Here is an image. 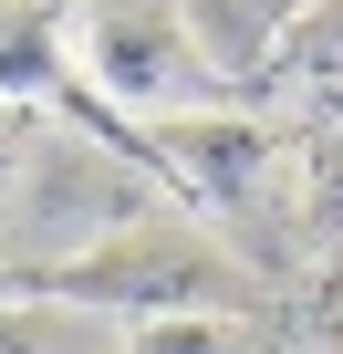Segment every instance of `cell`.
Returning a JSON list of instances; mask_svg holds the SVG:
<instances>
[{
    "label": "cell",
    "mask_w": 343,
    "mask_h": 354,
    "mask_svg": "<svg viewBox=\"0 0 343 354\" xmlns=\"http://www.w3.org/2000/svg\"><path fill=\"white\" fill-rule=\"evenodd\" d=\"M0 354H125V323L63 292H21L0 302Z\"/></svg>",
    "instance_id": "obj_7"
},
{
    "label": "cell",
    "mask_w": 343,
    "mask_h": 354,
    "mask_svg": "<svg viewBox=\"0 0 343 354\" xmlns=\"http://www.w3.org/2000/svg\"><path fill=\"white\" fill-rule=\"evenodd\" d=\"M21 292H42L32 271H11V261H0V302H21Z\"/></svg>",
    "instance_id": "obj_10"
},
{
    "label": "cell",
    "mask_w": 343,
    "mask_h": 354,
    "mask_svg": "<svg viewBox=\"0 0 343 354\" xmlns=\"http://www.w3.org/2000/svg\"><path fill=\"white\" fill-rule=\"evenodd\" d=\"M125 354H260L229 313H146L125 323Z\"/></svg>",
    "instance_id": "obj_8"
},
{
    "label": "cell",
    "mask_w": 343,
    "mask_h": 354,
    "mask_svg": "<svg viewBox=\"0 0 343 354\" xmlns=\"http://www.w3.org/2000/svg\"><path fill=\"white\" fill-rule=\"evenodd\" d=\"M0 94L73 104V21H63V0H0Z\"/></svg>",
    "instance_id": "obj_6"
},
{
    "label": "cell",
    "mask_w": 343,
    "mask_h": 354,
    "mask_svg": "<svg viewBox=\"0 0 343 354\" xmlns=\"http://www.w3.org/2000/svg\"><path fill=\"white\" fill-rule=\"evenodd\" d=\"M146 219H156L146 167H125L115 146H84V136H42L11 177V209H0V261L52 281L63 261H84V250H104Z\"/></svg>",
    "instance_id": "obj_1"
},
{
    "label": "cell",
    "mask_w": 343,
    "mask_h": 354,
    "mask_svg": "<svg viewBox=\"0 0 343 354\" xmlns=\"http://www.w3.org/2000/svg\"><path fill=\"white\" fill-rule=\"evenodd\" d=\"M333 136H343V84H333Z\"/></svg>",
    "instance_id": "obj_11"
},
{
    "label": "cell",
    "mask_w": 343,
    "mask_h": 354,
    "mask_svg": "<svg viewBox=\"0 0 343 354\" xmlns=\"http://www.w3.org/2000/svg\"><path fill=\"white\" fill-rule=\"evenodd\" d=\"M42 292L94 302V313H115V323H146V313H219V302L239 292V261L208 250V240H188V230H166V219H146V230H125V240L63 261Z\"/></svg>",
    "instance_id": "obj_3"
},
{
    "label": "cell",
    "mask_w": 343,
    "mask_h": 354,
    "mask_svg": "<svg viewBox=\"0 0 343 354\" xmlns=\"http://www.w3.org/2000/svg\"><path fill=\"white\" fill-rule=\"evenodd\" d=\"M73 21V63L94 73V94L135 125H166V115H219V73L198 63L177 0H63Z\"/></svg>",
    "instance_id": "obj_2"
},
{
    "label": "cell",
    "mask_w": 343,
    "mask_h": 354,
    "mask_svg": "<svg viewBox=\"0 0 343 354\" xmlns=\"http://www.w3.org/2000/svg\"><path fill=\"white\" fill-rule=\"evenodd\" d=\"M177 21H188L198 63L219 73V94H239V84H260V73L281 63L302 0H177Z\"/></svg>",
    "instance_id": "obj_5"
},
{
    "label": "cell",
    "mask_w": 343,
    "mask_h": 354,
    "mask_svg": "<svg viewBox=\"0 0 343 354\" xmlns=\"http://www.w3.org/2000/svg\"><path fill=\"white\" fill-rule=\"evenodd\" d=\"M281 63H302V73H333V84H343V0H302V21H291Z\"/></svg>",
    "instance_id": "obj_9"
},
{
    "label": "cell",
    "mask_w": 343,
    "mask_h": 354,
    "mask_svg": "<svg viewBox=\"0 0 343 354\" xmlns=\"http://www.w3.org/2000/svg\"><path fill=\"white\" fill-rule=\"evenodd\" d=\"M146 146L177 167L208 209H250L260 177H271V125H250V115H166V125H146Z\"/></svg>",
    "instance_id": "obj_4"
}]
</instances>
